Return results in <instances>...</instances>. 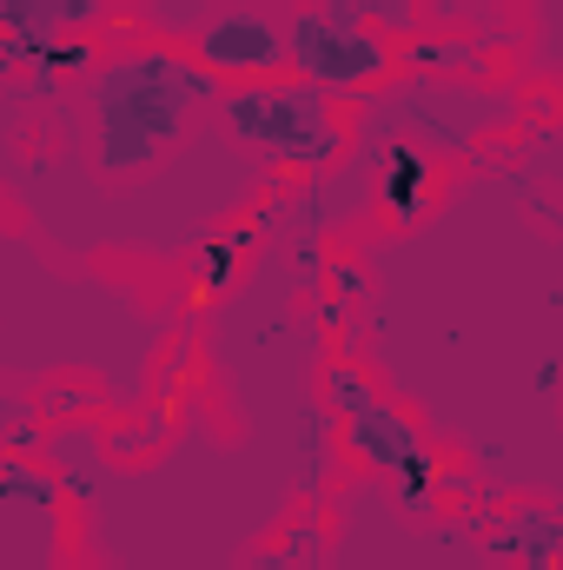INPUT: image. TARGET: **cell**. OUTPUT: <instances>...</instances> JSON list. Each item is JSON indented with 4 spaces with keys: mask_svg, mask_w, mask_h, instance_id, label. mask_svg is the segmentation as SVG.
<instances>
[{
    "mask_svg": "<svg viewBox=\"0 0 563 570\" xmlns=\"http://www.w3.org/2000/svg\"><path fill=\"white\" fill-rule=\"evenodd\" d=\"M219 100V73L172 47L120 53L93 73V166L100 179H134L186 134L192 107Z\"/></svg>",
    "mask_w": 563,
    "mask_h": 570,
    "instance_id": "6da1fadb",
    "label": "cell"
},
{
    "mask_svg": "<svg viewBox=\"0 0 563 570\" xmlns=\"http://www.w3.org/2000/svg\"><path fill=\"white\" fill-rule=\"evenodd\" d=\"M219 120L226 134L246 146H259L273 166H325L338 159L345 127L332 114V94L318 87H285V80H259V87H239L233 100H219Z\"/></svg>",
    "mask_w": 563,
    "mask_h": 570,
    "instance_id": "7a4b0ae2",
    "label": "cell"
},
{
    "mask_svg": "<svg viewBox=\"0 0 563 570\" xmlns=\"http://www.w3.org/2000/svg\"><path fill=\"white\" fill-rule=\"evenodd\" d=\"M285 40H292V67H298L305 87H318V94H365V87H378V80L392 73L385 40H378L345 0H338V7H305V13H292Z\"/></svg>",
    "mask_w": 563,
    "mask_h": 570,
    "instance_id": "3957f363",
    "label": "cell"
},
{
    "mask_svg": "<svg viewBox=\"0 0 563 570\" xmlns=\"http://www.w3.org/2000/svg\"><path fill=\"white\" fill-rule=\"evenodd\" d=\"M199 60L219 73V80H239V87H259L273 80L285 60H292V40L266 7H226L199 27Z\"/></svg>",
    "mask_w": 563,
    "mask_h": 570,
    "instance_id": "277c9868",
    "label": "cell"
},
{
    "mask_svg": "<svg viewBox=\"0 0 563 570\" xmlns=\"http://www.w3.org/2000/svg\"><path fill=\"white\" fill-rule=\"evenodd\" d=\"M338 405L352 412L358 451H365V458H378V464H392V471H398V484H405V498L424 504L437 478H431V451L418 444V431L405 425V419H392L378 399L365 405V385H358V379H338Z\"/></svg>",
    "mask_w": 563,
    "mask_h": 570,
    "instance_id": "5b68a950",
    "label": "cell"
},
{
    "mask_svg": "<svg viewBox=\"0 0 563 570\" xmlns=\"http://www.w3.org/2000/svg\"><path fill=\"white\" fill-rule=\"evenodd\" d=\"M418 179H424V153H392V159H385V199H392L405 219L424 206Z\"/></svg>",
    "mask_w": 563,
    "mask_h": 570,
    "instance_id": "8992f818",
    "label": "cell"
},
{
    "mask_svg": "<svg viewBox=\"0 0 563 570\" xmlns=\"http://www.w3.org/2000/svg\"><path fill=\"white\" fill-rule=\"evenodd\" d=\"M107 0H47V13H53V27H80V20H93Z\"/></svg>",
    "mask_w": 563,
    "mask_h": 570,
    "instance_id": "52a82bcc",
    "label": "cell"
},
{
    "mask_svg": "<svg viewBox=\"0 0 563 570\" xmlns=\"http://www.w3.org/2000/svg\"><path fill=\"white\" fill-rule=\"evenodd\" d=\"M372 7V20H385V27H412V0H365Z\"/></svg>",
    "mask_w": 563,
    "mask_h": 570,
    "instance_id": "ba28073f",
    "label": "cell"
}]
</instances>
